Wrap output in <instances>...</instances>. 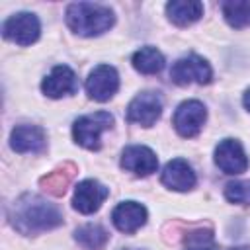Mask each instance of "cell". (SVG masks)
Segmentation results:
<instances>
[{"label": "cell", "instance_id": "obj_1", "mask_svg": "<svg viewBox=\"0 0 250 250\" xmlns=\"http://www.w3.org/2000/svg\"><path fill=\"white\" fill-rule=\"evenodd\" d=\"M12 227L21 234H39L62 225V213L57 205L35 193L20 195L10 209Z\"/></svg>", "mask_w": 250, "mask_h": 250}, {"label": "cell", "instance_id": "obj_2", "mask_svg": "<svg viewBox=\"0 0 250 250\" xmlns=\"http://www.w3.org/2000/svg\"><path fill=\"white\" fill-rule=\"evenodd\" d=\"M115 21L113 12L107 6L92 4V2H74L66 8V23L68 27L84 37L102 35Z\"/></svg>", "mask_w": 250, "mask_h": 250}, {"label": "cell", "instance_id": "obj_3", "mask_svg": "<svg viewBox=\"0 0 250 250\" xmlns=\"http://www.w3.org/2000/svg\"><path fill=\"white\" fill-rule=\"evenodd\" d=\"M111 125H113V115L109 111L88 113V115H82L74 121L72 137L80 146L90 148V150H98L102 146V143H100L102 133L111 129Z\"/></svg>", "mask_w": 250, "mask_h": 250}, {"label": "cell", "instance_id": "obj_4", "mask_svg": "<svg viewBox=\"0 0 250 250\" xmlns=\"http://www.w3.org/2000/svg\"><path fill=\"white\" fill-rule=\"evenodd\" d=\"M170 78L178 86L188 84H209L213 78V70L209 62L199 55H188L184 59H178L170 68Z\"/></svg>", "mask_w": 250, "mask_h": 250}, {"label": "cell", "instance_id": "obj_5", "mask_svg": "<svg viewBox=\"0 0 250 250\" xmlns=\"http://www.w3.org/2000/svg\"><path fill=\"white\" fill-rule=\"evenodd\" d=\"M39 31H41L39 20L35 18V14H29V12L14 14L2 25L4 37L14 41V43H18V45H21V47L35 43L39 39Z\"/></svg>", "mask_w": 250, "mask_h": 250}, {"label": "cell", "instance_id": "obj_6", "mask_svg": "<svg viewBox=\"0 0 250 250\" xmlns=\"http://www.w3.org/2000/svg\"><path fill=\"white\" fill-rule=\"evenodd\" d=\"M205 119H207L205 105L199 100H188V102H182L178 105V109L174 113V119H172V125L182 137L189 139V137H195L201 131Z\"/></svg>", "mask_w": 250, "mask_h": 250}, {"label": "cell", "instance_id": "obj_7", "mask_svg": "<svg viewBox=\"0 0 250 250\" xmlns=\"http://www.w3.org/2000/svg\"><path fill=\"white\" fill-rule=\"evenodd\" d=\"M160 113H162V98L156 92L137 94L127 107V119L131 123H139L143 127L154 125L158 121Z\"/></svg>", "mask_w": 250, "mask_h": 250}, {"label": "cell", "instance_id": "obj_8", "mask_svg": "<svg viewBox=\"0 0 250 250\" xmlns=\"http://www.w3.org/2000/svg\"><path fill=\"white\" fill-rule=\"evenodd\" d=\"M119 88V74L109 64H98L86 78V92L96 102H107Z\"/></svg>", "mask_w": 250, "mask_h": 250}, {"label": "cell", "instance_id": "obj_9", "mask_svg": "<svg viewBox=\"0 0 250 250\" xmlns=\"http://www.w3.org/2000/svg\"><path fill=\"white\" fill-rule=\"evenodd\" d=\"M215 164L225 174H242L248 168V158L236 139H225L215 148Z\"/></svg>", "mask_w": 250, "mask_h": 250}, {"label": "cell", "instance_id": "obj_10", "mask_svg": "<svg viewBox=\"0 0 250 250\" xmlns=\"http://www.w3.org/2000/svg\"><path fill=\"white\" fill-rule=\"evenodd\" d=\"M107 195H109V189L104 184H100L98 180H84L74 189L72 205L76 211L90 215L102 207V203L105 201Z\"/></svg>", "mask_w": 250, "mask_h": 250}, {"label": "cell", "instance_id": "obj_11", "mask_svg": "<svg viewBox=\"0 0 250 250\" xmlns=\"http://www.w3.org/2000/svg\"><path fill=\"white\" fill-rule=\"evenodd\" d=\"M121 168L133 172L135 176H150L158 168V158L148 146L131 145L121 154Z\"/></svg>", "mask_w": 250, "mask_h": 250}, {"label": "cell", "instance_id": "obj_12", "mask_svg": "<svg viewBox=\"0 0 250 250\" xmlns=\"http://www.w3.org/2000/svg\"><path fill=\"white\" fill-rule=\"evenodd\" d=\"M41 90L49 98H62V96L74 94L78 90V80H76L74 70L66 64L55 66L51 74L45 76V80L41 82Z\"/></svg>", "mask_w": 250, "mask_h": 250}, {"label": "cell", "instance_id": "obj_13", "mask_svg": "<svg viewBox=\"0 0 250 250\" xmlns=\"http://www.w3.org/2000/svg\"><path fill=\"white\" fill-rule=\"evenodd\" d=\"M162 184L174 191H188L195 186L197 178H195V172L193 168L184 160V158H174L170 160L164 170H162V176H160Z\"/></svg>", "mask_w": 250, "mask_h": 250}, {"label": "cell", "instance_id": "obj_14", "mask_svg": "<svg viewBox=\"0 0 250 250\" xmlns=\"http://www.w3.org/2000/svg\"><path fill=\"white\" fill-rule=\"evenodd\" d=\"M10 145L16 152H43L47 146V137L37 125H18L12 129Z\"/></svg>", "mask_w": 250, "mask_h": 250}, {"label": "cell", "instance_id": "obj_15", "mask_svg": "<svg viewBox=\"0 0 250 250\" xmlns=\"http://www.w3.org/2000/svg\"><path fill=\"white\" fill-rule=\"evenodd\" d=\"M111 221L117 230L131 234L146 223V209L137 201H123L113 209Z\"/></svg>", "mask_w": 250, "mask_h": 250}, {"label": "cell", "instance_id": "obj_16", "mask_svg": "<svg viewBox=\"0 0 250 250\" xmlns=\"http://www.w3.org/2000/svg\"><path fill=\"white\" fill-rule=\"evenodd\" d=\"M166 16L172 23L186 27L203 16V4L197 0H172L166 4Z\"/></svg>", "mask_w": 250, "mask_h": 250}, {"label": "cell", "instance_id": "obj_17", "mask_svg": "<svg viewBox=\"0 0 250 250\" xmlns=\"http://www.w3.org/2000/svg\"><path fill=\"white\" fill-rule=\"evenodd\" d=\"M131 62L141 74H156L164 68V57L156 47H141L133 55Z\"/></svg>", "mask_w": 250, "mask_h": 250}, {"label": "cell", "instance_id": "obj_18", "mask_svg": "<svg viewBox=\"0 0 250 250\" xmlns=\"http://www.w3.org/2000/svg\"><path fill=\"white\" fill-rule=\"evenodd\" d=\"M74 172H76V166L74 164H64L57 170H53L51 174L43 176L41 178V186L45 191H49L51 195H62L68 188V184L72 182L74 178Z\"/></svg>", "mask_w": 250, "mask_h": 250}, {"label": "cell", "instance_id": "obj_19", "mask_svg": "<svg viewBox=\"0 0 250 250\" xmlns=\"http://www.w3.org/2000/svg\"><path fill=\"white\" fill-rule=\"evenodd\" d=\"M74 236H76V242L86 250H102L109 238L107 230L102 225H94V223L80 227L74 232Z\"/></svg>", "mask_w": 250, "mask_h": 250}, {"label": "cell", "instance_id": "obj_20", "mask_svg": "<svg viewBox=\"0 0 250 250\" xmlns=\"http://www.w3.org/2000/svg\"><path fill=\"white\" fill-rule=\"evenodd\" d=\"M223 16L227 23L234 29H242L250 25V2L244 0H230L223 2Z\"/></svg>", "mask_w": 250, "mask_h": 250}, {"label": "cell", "instance_id": "obj_21", "mask_svg": "<svg viewBox=\"0 0 250 250\" xmlns=\"http://www.w3.org/2000/svg\"><path fill=\"white\" fill-rule=\"evenodd\" d=\"M225 197L230 203L250 205V180H236L225 186Z\"/></svg>", "mask_w": 250, "mask_h": 250}, {"label": "cell", "instance_id": "obj_22", "mask_svg": "<svg viewBox=\"0 0 250 250\" xmlns=\"http://www.w3.org/2000/svg\"><path fill=\"white\" fill-rule=\"evenodd\" d=\"M186 250H215L213 232L209 229H197L186 236Z\"/></svg>", "mask_w": 250, "mask_h": 250}, {"label": "cell", "instance_id": "obj_23", "mask_svg": "<svg viewBox=\"0 0 250 250\" xmlns=\"http://www.w3.org/2000/svg\"><path fill=\"white\" fill-rule=\"evenodd\" d=\"M244 107H246V109L250 111V90H248V92L244 94Z\"/></svg>", "mask_w": 250, "mask_h": 250}, {"label": "cell", "instance_id": "obj_24", "mask_svg": "<svg viewBox=\"0 0 250 250\" xmlns=\"http://www.w3.org/2000/svg\"><path fill=\"white\" fill-rule=\"evenodd\" d=\"M230 250H248V248H244V246H238V248H230Z\"/></svg>", "mask_w": 250, "mask_h": 250}]
</instances>
